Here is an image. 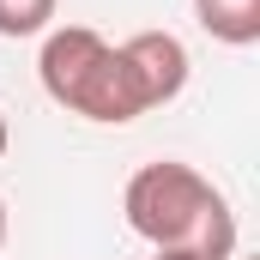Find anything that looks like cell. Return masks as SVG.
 Masks as SVG:
<instances>
[{
	"label": "cell",
	"mask_w": 260,
	"mask_h": 260,
	"mask_svg": "<svg viewBox=\"0 0 260 260\" xmlns=\"http://www.w3.org/2000/svg\"><path fill=\"white\" fill-rule=\"evenodd\" d=\"M37 79L67 115H85L97 127H121V121H139V115L182 97L188 49L170 30H139L127 43H109L91 24H55L43 37Z\"/></svg>",
	"instance_id": "1"
},
{
	"label": "cell",
	"mask_w": 260,
	"mask_h": 260,
	"mask_svg": "<svg viewBox=\"0 0 260 260\" xmlns=\"http://www.w3.org/2000/svg\"><path fill=\"white\" fill-rule=\"evenodd\" d=\"M121 212H127V230L145 236L151 248H194L200 260L236 254V212L194 164L157 157V164L133 170Z\"/></svg>",
	"instance_id": "2"
},
{
	"label": "cell",
	"mask_w": 260,
	"mask_h": 260,
	"mask_svg": "<svg viewBox=\"0 0 260 260\" xmlns=\"http://www.w3.org/2000/svg\"><path fill=\"white\" fill-rule=\"evenodd\" d=\"M194 18L212 43H230V49L260 43V0H194Z\"/></svg>",
	"instance_id": "3"
},
{
	"label": "cell",
	"mask_w": 260,
	"mask_h": 260,
	"mask_svg": "<svg viewBox=\"0 0 260 260\" xmlns=\"http://www.w3.org/2000/svg\"><path fill=\"white\" fill-rule=\"evenodd\" d=\"M61 0H0V37H43Z\"/></svg>",
	"instance_id": "4"
},
{
	"label": "cell",
	"mask_w": 260,
	"mask_h": 260,
	"mask_svg": "<svg viewBox=\"0 0 260 260\" xmlns=\"http://www.w3.org/2000/svg\"><path fill=\"white\" fill-rule=\"evenodd\" d=\"M151 260H200V254H194V248H157Z\"/></svg>",
	"instance_id": "5"
},
{
	"label": "cell",
	"mask_w": 260,
	"mask_h": 260,
	"mask_svg": "<svg viewBox=\"0 0 260 260\" xmlns=\"http://www.w3.org/2000/svg\"><path fill=\"white\" fill-rule=\"evenodd\" d=\"M0 248H6V200H0Z\"/></svg>",
	"instance_id": "6"
},
{
	"label": "cell",
	"mask_w": 260,
	"mask_h": 260,
	"mask_svg": "<svg viewBox=\"0 0 260 260\" xmlns=\"http://www.w3.org/2000/svg\"><path fill=\"white\" fill-rule=\"evenodd\" d=\"M6 139H12V133H6V115H0V157H6Z\"/></svg>",
	"instance_id": "7"
},
{
	"label": "cell",
	"mask_w": 260,
	"mask_h": 260,
	"mask_svg": "<svg viewBox=\"0 0 260 260\" xmlns=\"http://www.w3.org/2000/svg\"><path fill=\"white\" fill-rule=\"evenodd\" d=\"M230 260H242V254H230Z\"/></svg>",
	"instance_id": "8"
}]
</instances>
